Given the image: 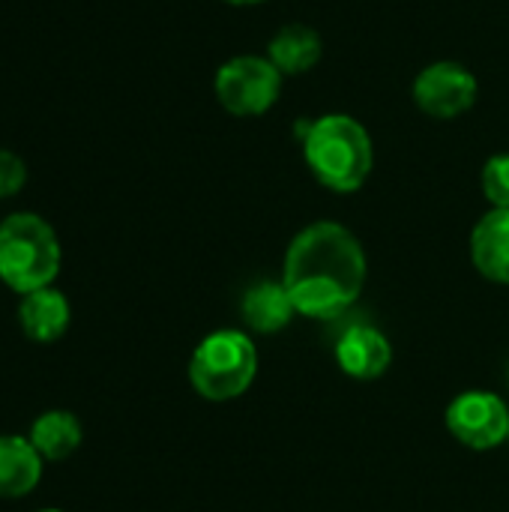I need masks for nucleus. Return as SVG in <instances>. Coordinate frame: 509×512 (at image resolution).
<instances>
[{"label": "nucleus", "instance_id": "obj_1", "mask_svg": "<svg viewBox=\"0 0 509 512\" xmlns=\"http://www.w3.org/2000/svg\"><path fill=\"white\" fill-rule=\"evenodd\" d=\"M282 285L297 315L333 321L363 294L366 252L339 222L306 225L285 252Z\"/></svg>", "mask_w": 509, "mask_h": 512}, {"label": "nucleus", "instance_id": "obj_2", "mask_svg": "<svg viewBox=\"0 0 509 512\" xmlns=\"http://www.w3.org/2000/svg\"><path fill=\"white\" fill-rule=\"evenodd\" d=\"M303 159L309 171L333 192H357L375 162L372 138L348 114H327L303 132Z\"/></svg>", "mask_w": 509, "mask_h": 512}, {"label": "nucleus", "instance_id": "obj_3", "mask_svg": "<svg viewBox=\"0 0 509 512\" xmlns=\"http://www.w3.org/2000/svg\"><path fill=\"white\" fill-rule=\"evenodd\" d=\"M60 240L36 213H12L0 222V282L15 294L48 288L60 273Z\"/></svg>", "mask_w": 509, "mask_h": 512}, {"label": "nucleus", "instance_id": "obj_4", "mask_svg": "<svg viewBox=\"0 0 509 512\" xmlns=\"http://www.w3.org/2000/svg\"><path fill=\"white\" fill-rule=\"evenodd\" d=\"M258 372L255 342L243 330H216L195 348L189 360V384L207 402H231L243 396Z\"/></svg>", "mask_w": 509, "mask_h": 512}, {"label": "nucleus", "instance_id": "obj_5", "mask_svg": "<svg viewBox=\"0 0 509 512\" xmlns=\"http://www.w3.org/2000/svg\"><path fill=\"white\" fill-rule=\"evenodd\" d=\"M216 99L234 117H258L270 111L282 93V72L270 63V57H231L216 72Z\"/></svg>", "mask_w": 509, "mask_h": 512}, {"label": "nucleus", "instance_id": "obj_6", "mask_svg": "<svg viewBox=\"0 0 509 512\" xmlns=\"http://www.w3.org/2000/svg\"><path fill=\"white\" fill-rule=\"evenodd\" d=\"M447 429L468 450H495L509 441L507 402L489 390H468L450 402Z\"/></svg>", "mask_w": 509, "mask_h": 512}, {"label": "nucleus", "instance_id": "obj_7", "mask_svg": "<svg viewBox=\"0 0 509 512\" xmlns=\"http://www.w3.org/2000/svg\"><path fill=\"white\" fill-rule=\"evenodd\" d=\"M414 102L435 120H453L477 102V78L456 60H438L414 78Z\"/></svg>", "mask_w": 509, "mask_h": 512}, {"label": "nucleus", "instance_id": "obj_8", "mask_svg": "<svg viewBox=\"0 0 509 512\" xmlns=\"http://www.w3.org/2000/svg\"><path fill=\"white\" fill-rule=\"evenodd\" d=\"M336 360L339 369L357 381H375L381 378L393 363V345L390 339L372 327V324H354L348 327L336 342Z\"/></svg>", "mask_w": 509, "mask_h": 512}, {"label": "nucleus", "instance_id": "obj_9", "mask_svg": "<svg viewBox=\"0 0 509 512\" xmlns=\"http://www.w3.org/2000/svg\"><path fill=\"white\" fill-rule=\"evenodd\" d=\"M471 261L489 282L509 285V210L492 207L471 231Z\"/></svg>", "mask_w": 509, "mask_h": 512}, {"label": "nucleus", "instance_id": "obj_10", "mask_svg": "<svg viewBox=\"0 0 509 512\" xmlns=\"http://www.w3.org/2000/svg\"><path fill=\"white\" fill-rule=\"evenodd\" d=\"M69 318H72V309H69L66 294L51 285L24 294L18 303V324L24 336L36 345L57 342L69 330Z\"/></svg>", "mask_w": 509, "mask_h": 512}, {"label": "nucleus", "instance_id": "obj_11", "mask_svg": "<svg viewBox=\"0 0 509 512\" xmlns=\"http://www.w3.org/2000/svg\"><path fill=\"white\" fill-rule=\"evenodd\" d=\"M42 456L21 435H0V501L30 495L42 480Z\"/></svg>", "mask_w": 509, "mask_h": 512}, {"label": "nucleus", "instance_id": "obj_12", "mask_svg": "<svg viewBox=\"0 0 509 512\" xmlns=\"http://www.w3.org/2000/svg\"><path fill=\"white\" fill-rule=\"evenodd\" d=\"M243 321L249 324V330L255 333H279L291 324V318L297 315L282 279L279 282H258L243 294L240 303Z\"/></svg>", "mask_w": 509, "mask_h": 512}, {"label": "nucleus", "instance_id": "obj_13", "mask_svg": "<svg viewBox=\"0 0 509 512\" xmlns=\"http://www.w3.org/2000/svg\"><path fill=\"white\" fill-rule=\"evenodd\" d=\"M81 438H84V429H81L78 417L72 411H63V408L42 411L30 423V435H27V441L33 444V450L45 462H63V459H69L81 447Z\"/></svg>", "mask_w": 509, "mask_h": 512}, {"label": "nucleus", "instance_id": "obj_14", "mask_svg": "<svg viewBox=\"0 0 509 512\" xmlns=\"http://www.w3.org/2000/svg\"><path fill=\"white\" fill-rule=\"evenodd\" d=\"M267 57L282 75H303L321 60V36L306 24H285L270 39Z\"/></svg>", "mask_w": 509, "mask_h": 512}, {"label": "nucleus", "instance_id": "obj_15", "mask_svg": "<svg viewBox=\"0 0 509 512\" xmlns=\"http://www.w3.org/2000/svg\"><path fill=\"white\" fill-rule=\"evenodd\" d=\"M483 195L492 207L509 210V153H498L483 165Z\"/></svg>", "mask_w": 509, "mask_h": 512}, {"label": "nucleus", "instance_id": "obj_16", "mask_svg": "<svg viewBox=\"0 0 509 512\" xmlns=\"http://www.w3.org/2000/svg\"><path fill=\"white\" fill-rule=\"evenodd\" d=\"M27 183V165L12 150H0V198H12Z\"/></svg>", "mask_w": 509, "mask_h": 512}, {"label": "nucleus", "instance_id": "obj_17", "mask_svg": "<svg viewBox=\"0 0 509 512\" xmlns=\"http://www.w3.org/2000/svg\"><path fill=\"white\" fill-rule=\"evenodd\" d=\"M225 3H234V6H252V3H261V0H225Z\"/></svg>", "mask_w": 509, "mask_h": 512}, {"label": "nucleus", "instance_id": "obj_18", "mask_svg": "<svg viewBox=\"0 0 509 512\" xmlns=\"http://www.w3.org/2000/svg\"><path fill=\"white\" fill-rule=\"evenodd\" d=\"M39 512H63V510H39Z\"/></svg>", "mask_w": 509, "mask_h": 512}, {"label": "nucleus", "instance_id": "obj_19", "mask_svg": "<svg viewBox=\"0 0 509 512\" xmlns=\"http://www.w3.org/2000/svg\"><path fill=\"white\" fill-rule=\"evenodd\" d=\"M507 378H509V372H507Z\"/></svg>", "mask_w": 509, "mask_h": 512}]
</instances>
